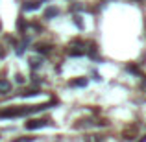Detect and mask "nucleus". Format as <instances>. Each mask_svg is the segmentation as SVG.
Listing matches in <instances>:
<instances>
[{"mask_svg":"<svg viewBox=\"0 0 146 142\" xmlns=\"http://www.w3.org/2000/svg\"><path fill=\"white\" fill-rule=\"evenodd\" d=\"M68 55H72V57H80V55H85V52H87V44L83 43V41H80V39H74V41H70L68 43Z\"/></svg>","mask_w":146,"mask_h":142,"instance_id":"obj_1","label":"nucleus"},{"mask_svg":"<svg viewBox=\"0 0 146 142\" xmlns=\"http://www.w3.org/2000/svg\"><path fill=\"white\" fill-rule=\"evenodd\" d=\"M44 125H48V120H43V118H35V120L24 122V127L30 129V131H33V129H39V127H44Z\"/></svg>","mask_w":146,"mask_h":142,"instance_id":"obj_2","label":"nucleus"},{"mask_svg":"<svg viewBox=\"0 0 146 142\" xmlns=\"http://www.w3.org/2000/svg\"><path fill=\"white\" fill-rule=\"evenodd\" d=\"M41 4H43V0H28V2H24V11H35L41 7Z\"/></svg>","mask_w":146,"mask_h":142,"instance_id":"obj_3","label":"nucleus"},{"mask_svg":"<svg viewBox=\"0 0 146 142\" xmlns=\"http://www.w3.org/2000/svg\"><path fill=\"white\" fill-rule=\"evenodd\" d=\"M11 90V81L7 79H0V94H7Z\"/></svg>","mask_w":146,"mask_h":142,"instance_id":"obj_4","label":"nucleus"},{"mask_svg":"<svg viewBox=\"0 0 146 142\" xmlns=\"http://www.w3.org/2000/svg\"><path fill=\"white\" fill-rule=\"evenodd\" d=\"M70 85H72V87H83V85H87V79H85V78L74 79V81H70Z\"/></svg>","mask_w":146,"mask_h":142,"instance_id":"obj_5","label":"nucleus"},{"mask_svg":"<svg viewBox=\"0 0 146 142\" xmlns=\"http://www.w3.org/2000/svg\"><path fill=\"white\" fill-rule=\"evenodd\" d=\"M54 15H57V9H56V7H48V9L44 11V18H50V17H54Z\"/></svg>","mask_w":146,"mask_h":142,"instance_id":"obj_6","label":"nucleus"},{"mask_svg":"<svg viewBox=\"0 0 146 142\" xmlns=\"http://www.w3.org/2000/svg\"><path fill=\"white\" fill-rule=\"evenodd\" d=\"M39 65H41V59H39V57H30V67H32V68H37Z\"/></svg>","mask_w":146,"mask_h":142,"instance_id":"obj_7","label":"nucleus"},{"mask_svg":"<svg viewBox=\"0 0 146 142\" xmlns=\"http://www.w3.org/2000/svg\"><path fill=\"white\" fill-rule=\"evenodd\" d=\"M30 140H32V139H26V137H24V139H21V140H15V142H30Z\"/></svg>","mask_w":146,"mask_h":142,"instance_id":"obj_8","label":"nucleus"},{"mask_svg":"<svg viewBox=\"0 0 146 142\" xmlns=\"http://www.w3.org/2000/svg\"><path fill=\"white\" fill-rule=\"evenodd\" d=\"M4 55H6V52H4V50H2V46H0V57H4Z\"/></svg>","mask_w":146,"mask_h":142,"instance_id":"obj_9","label":"nucleus"},{"mask_svg":"<svg viewBox=\"0 0 146 142\" xmlns=\"http://www.w3.org/2000/svg\"><path fill=\"white\" fill-rule=\"evenodd\" d=\"M0 30H2V22H0Z\"/></svg>","mask_w":146,"mask_h":142,"instance_id":"obj_10","label":"nucleus"}]
</instances>
